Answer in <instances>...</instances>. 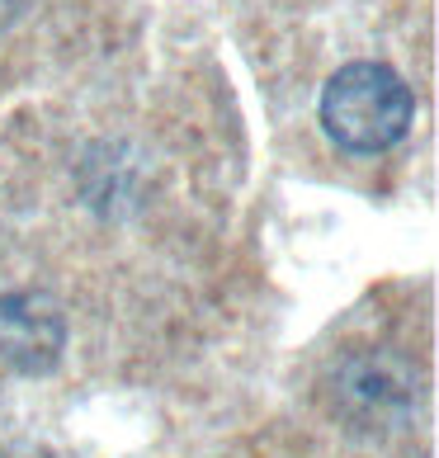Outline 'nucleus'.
I'll list each match as a JSON object with an SVG mask.
<instances>
[{
    "instance_id": "nucleus-2",
    "label": "nucleus",
    "mask_w": 439,
    "mask_h": 458,
    "mask_svg": "<svg viewBox=\"0 0 439 458\" xmlns=\"http://www.w3.org/2000/svg\"><path fill=\"white\" fill-rule=\"evenodd\" d=\"M66 341V321L43 293H10L0 298V369L43 373L57 364Z\"/></svg>"
},
{
    "instance_id": "nucleus-3",
    "label": "nucleus",
    "mask_w": 439,
    "mask_h": 458,
    "mask_svg": "<svg viewBox=\"0 0 439 458\" xmlns=\"http://www.w3.org/2000/svg\"><path fill=\"white\" fill-rule=\"evenodd\" d=\"M335 397H341L354 416L364 420V426H374V420H387L397 411V406H407L411 397V378L407 373H397L387 360H350L341 369V378H335Z\"/></svg>"
},
{
    "instance_id": "nucleus-1",
    "label": "nucleus",
    "mask_w": 439,
    "mask_h": 458,
    "mask_svg": "<svg viewBox=\"0 0 439 458\" xmlns=\"http://www.w3.org/2000/svg\"><path fill=\"white\" fill-rule=\"evenodd\" d=\"M416 95L393 66L350 62L322 90V128L335 147L354 157H378L411 132Z\"/></svg>"
}]
</instances>
